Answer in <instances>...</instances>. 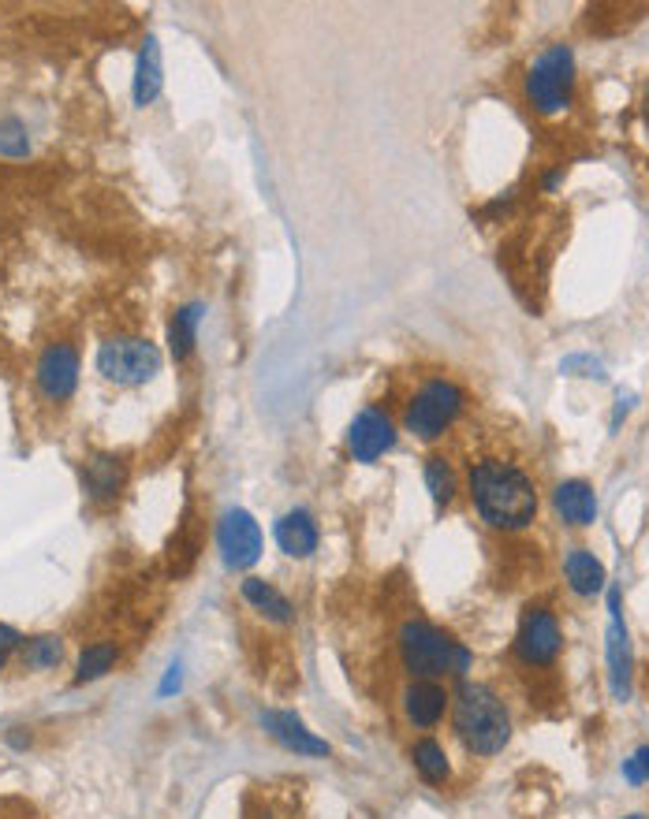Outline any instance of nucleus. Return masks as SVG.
<instances>
[{
	"label": "nucleus",
	"mask_w": 649,
	"mask_h": 819,
	"mask_svg": "<svg viewBox=\"0 0 649 819\" xmlns=\"http://www.w3.org/2000/svg\"><path fill=\"white\" fill-rule=\"evenodd\" d=\"M467 491L477 518L493 530L519 533L538 518V485L519 462L485 454L467 466Z\"/></svg>",
	"instance_id": "f257e3e1"
},
{
	"label": "nucleus",
	"mask_w": 649,
	"mask_h": 819,
	"mask_svg": "<svg viewBox=\"0 0 649 819\" xmlns=\"http://www.w3.org/2000/svg\"><path fill=\"white\" fill-rule=\"evenodd\" d=\"M452 731L467 752L474 757H497L511 741V715L504 700L482 681H459L452 693Z\"/></svg>",
	"instance_id": "f03ea898"
},
{
	"label": "nucleus",
	"mask_w": 649,
	"mask_h": 819,
	"mask_svg": "<svg viewBox=\"0 0 649 819\" xmlns=\"http://www.w3.org/2000/svg\"><path fill=\"white\" fill-rule=\"evenodd\" d=\"M396 649H400V663L411 678L440 681L463 678L471 670V649L426 618H408L396 633Z\"/></svg>",
	"instance_id": "7ed1b4c3"
},
{
	"label": "nucleus",
	"mask_w": 649,
	"mask_h": 819,
	"mask_svg": "<svg viewBox=\"0 0 649 819\" xmlns=\"http://www.w3.org/2000/svg\"><path fill=\"white\" fill-rule=\"evenodd\" d=\"M467 406V391L456 384V380H426L403 406V429H408L414 440L433 443L440 440L452 425L459 422Z\"/></svg>",
	"instance_id": "20e7f679"
},
{
	"label": "nucleus",
	"mask_w": 649,
	"mask_h": 819,
	"mask_svg": "<svg viewBox=\"0 0 649 819\" xmlns=\"http://www.w3.org/2000/svg\"><path fill=\"white\" fill-rule=\"evenodd\" d=\"M527 102L541 116H560L575 102V52L567 45H548L527 71Z\"/></svg>",
	"instance_id": "39448f33"
},
{
	"label": "nucleus",
	"mask_w": 649,
	"mask_h": 819,
	"mask_svg": "<svg viewBox=\"0 0 649 819\" xmlns=\"http://www.w3.org/2000/svg\"><path fill=\"white\" fill-rule=\"evenodd\" d=\"M97 372L116 388H142L161 372V351L142 335H113L97 347Z\"/></svg>",
	"instance_id": "423d86ee"
},
{
	"label": "nucleus",
	"mask_w": 649,
	"mask_h": 819,
	"mask_svg": "<svg viewBox=\"0 0 649 819\" xmlns=\"http://www.w3.org/2000/svg\"><path fill=\"white\" fill-rule=\"evenodd\" d=\"M511 649H516V660L522 667H553L556 655L564 649V633L556 615L548 607H527Z\"/></svg>",
	"instance_id": "0eeeda50"
},
{
	"label": "nucleus",
	"mask_w": 649,
	"mask_h": 819,
	"mask_svg": "<svg viewBox=\"0 0 649 819\" xmlns=\"http://www.w3.org/2000/svg\"><path fill=\"white\" fill-rule=\"evenodd\" d=\"M261 525L243 507H228L216 522V551L228 570H250L261 559Z\"/></svg>",
	"instance_id": "6e6552de"
},
{
	"label": "nucleus",
	"mask_w": 649,
	"mask_h": 819,
	"mask_svg": "<svg viewBox=\"0 0 649 819\" xmlns=\"http://www.w3.org/2000/svg\"><path fill=\"white\" fill-rule=\"evenodd\" d=\"M392 448H396V422L389 417V410L377 403L358 410L347 429L351 459L363 462V466H374V462L381 459V454H389Z\"/></svg>",
	"instance_id": "1a4fd4ad"
},
{
	"label": "nucleus",
	"mask_w": 649,
	"mask_h": 819,
	"mask_svg": "<svg viewBox=\"0 0 649 819\" xmlns=\"http://www.w3.org/2000/svg\"><path fill=\"white\" fill-rule=\"evenodd\" d=\"M34 380H38V391L49 403H68L79 388V351L75 343L60 340L49 343L42 351L38 366H34Z\"/></svg>",
	"instance_id": "9d476101"
},
{
	"label": "nucleus",
	"mask_w": 649,
	"mask_h": 819,
	"mask_svg": "<svg viewBox=\"0 0 649 819\" xmlns=\"http://www.w3.org/2000/svg\"><path fill=\"white\" fill-rule=\"evenodd\" d=\"M605 652H609V686H612V697L624 704V700L630 697V667H635V655H630V637H627V626H624V612H620V589H609Z\"/></svg>",
	"instance_id": "9b49d317"
},
{
	"label": "nucleus",
	"mask_w": 649,
	"mask_h": 819,
	"mask_svg": "<svg viewBox=\"0 0 649 819\" xmlns=\"http://www.w3.org/2000/svg\"><path fill=\"white\" fill-rule=\"evenodd\" d=\"M448 704H452L448 689L440 686V681H426V678H411L400 693L403 719H408L414 731H433V726L445 719Z\"/></svg>",
	"instance_id": "f8f14e48"
},
{
	"label": "nucleus",
	"mask_w": 649,
	"mask_h": 819,
	"mask_svg": "<svg viewBox=\"0 0 649 819\" xmlns=\"http://www.w3.org/2000/svg\"><path fill=\"white\" fill-rule=\"evenodd\" d=\"M261 726H266V734L273 737L276 745H284V749L295 752V757H329V752H332L329 741L314 734L295 712H276V708H266V712H261Z\"/></svg>",
	"instance_id": "ddd939ff"
},
{
	"label": "nucleus",
	"mask_w": 649,
	"mask_h": 819,
	"mask_svg": "<svg viewBox=\"0 0 649 819\" xmlns=\"http://www.w3.org/2000/svg\"><path fill=\"white\" fill-rule=\"evenodd\" d=\"M128 488V462L116 454H90L83 462V491L90 503L108 507Z\"/></svg>",
	"instance_id": "4468645a"
},
{
	"label": "nucleus",
	"mask_w": 649,
	"mask_h": 819,
	"mask_svg": "<svg viewBox=\"0 0 649 819\" xmlns=\"http://www.w3.org/2000/svg\"><path fill=\"white\" fill-rule=\"evenodd\" d=\"M273 536H276V544H281V551L287 555V559H310V555L318 551V544H321L318 522H314V514L303 511V507H295V511L276 518Z\"/></svg>",
	"instance_id": "2eb2a0df"
},
{
	"label": "nucleus",
	"mask_w": 649,
	"mask_h": 819,
	"mask_svg": "<svg viewBox=\"0 0 649 819\" xmlns=\"http://www.w3.org/2000/svg\"><path fill=\"white\" fill-rule=\"evenodd\" d=\"M553 507L575 530H586V525L598 522V491H593L590 480H564V485H556Z\"/></svg>",
	"instance_id": "dca6fc26"
},
{
	"label": "nucleus",
	"mask_w": 649,
	"mask_h": 819,
	"mask_svg": "<svg viewBox=\"0 0 649 819\" xmlns=\"http://www.w3.org/2000/svg\"><path fill=\"white\" fill-rule=\"evenodd\" d=\"M165 90V63H161V45L153 34L142 38L139 49V63H134V82H131V97L139 108H146L157 102V94Z\"/></svg>",
	"instance_id": "f3484780"
},
{
	"label": "nucleus",
	"mask_w": 649,
	"mask_h": 819,
	"mask_svg": "<svg viewBox=\"0 0 649 819\" xmlns=\"http://www.w3.org/2000/svg\"><path fill=\"white\" fill-rule=\"evenodd\" d=\"M239 593L250 604V612H258L261 618H266V622H276V626L295 622L292 600H287L281 589L273 585V581H266V578H243Z\"/></svg>",
	"instance_id": "a211bd4d"
},
{
	"label": "nucleus",
	"mask_w": 649,
	"mask_h": 819,
	"mask_svg": "<svg viewBox=\"0 0 649 819\" xmlns=\"http://www.w3.org/2000/svg\"><path fill=\"white\" fill-rule=\"evenodd\" d=\"M564 573H567V585H571V593L579 596H593L605 589V567H601V559L593 551L586 548H575L571 555L564 559Z\"/></svg>",
	"instance_id": "6ab92c4d"
},
{
	"label": "nucleus",
	"mask_w": 649,
	"mask_h": 819,
	"mask_svg": "<svg viewBox=\"0 0 649 819\" xmlns=\"http://www.w3.org/2000/svg\"><path fill=\"white\" fill-rule=\"evenodd\" d=\"M20 667L31 670V675H42V670H57L60 660H64V637L60 633H38V637H23L20 649Z\"/></svg>",
	"instance_id": "aec40b11"
},
{
	"label": "nucleus",
	"mask_w": 649,
	"mask_h": 819,
	"mask_svg": "<svg viewBox=\"0 0 649 819\" xmlns=\"http://www.w3.org/2000/svg\"><path fill=\"white\" fill-rule=\"evenodd\" d=\"M198 324H202V302L179 306L173 313V321H168V351H173V358L179 361V366L194 354Z\"/></svg>",
	"instance_id": "412c9836"
},
{
	"label": "nucleus",
	"mask_w": 649,
	"mask_h": 819,
	"mask_svg": "<svg viewBox=\"0 0 649 819\" xmlns=\"http://www.w3.org/2000/svg\"><path fill=\"white\" fill-rule=\"evenodd\" d=\"M411 763L429 786H445V782L452 779V763H448V752L437 737H418V741L411 745Z\"/></svg>",
	"instance_id": "4be33fe9"
},
{
	"label": "nucleus",
	"mask_w": 649,
	"mask_h": 819,
	"mask_svg": "<svg viewBox=\"0 0 649 819\" xmlns=\"http://www.w3.org/2000/svg\"><path fill=\"white\" fill-rule=\"evenodd\" d=\"M116 660H120V649H116L113 641L86 644V649L79 652V663H75V686H86V681L105 678L108 670L116 667Z\"/></svg>",
	"instance_id": "5701e85b"
},
{
	"label": "nucleus",
	"mask_w": 649,
	"mask_h": 819,
	"mask_svg": "<svg viewBox=\"0 0 649 819\" xmlns=\"http://www.w3.org/2000/svg\"><path fill=\"white\" fill-rule=\"evenodd\" d=\"M426 488H429V499H433V507H437V511L452 507V499L459 491L452 462L440 459V454H429V459H426Z\"/></svg>",
	"instance_id": "b1692460"
},
{
	"label": "nucleus",
	"mask_w": 649,
	"mask_h": 819,
	"mask_svg": "<svg viewBox=\"0 0 649 819\" xmlns=\"http://www.w3.org/2000/svg\"><path fill=\"white\" fill-rule=\"evenodd\" d=\"M0 153L4 157H26L31 153V139H26V127L15 116H4L0 120Z\"/></svg>",
	"instance_id": "393cba45"
},
{
	"label": "nucleus",
	"mask_w": 649,
	"mask_h": 819,
	"mask_svg": "<svg viewBox=\"0 0 649 819\" xmlns=\"http://www.w3.org/2000/svg\"><path fill=\"white\" fill-rule=\"evenodd\" d=\"M20 649H23V633L15 630V626L0 622V670H4L15 655H20Z\"/></svg>",
	"instance_id": "a878e982"
},
{
	"label": "nucleus",
	"mask_w": 649,
	"mask_h": 819,
	"mask_svg": "<svg viewBox=\"0 0 649 819\" xmlns=\"http://www.w3.org/2000/svg\"><path fill=\"white\" fill-rule=\"evenodd\" d=\"M560 369L564 372H575V377H605V369H601V361L598 358H590V354H571V358H564L560 361Z\"/></svg>",
	"instance_id": "bb28decb"
},
{
	"label": "nucleus",
	"mask_w": 649,
	"mask_h": 819,
	"mask_svg": "<svg viewBox=\"0 0 649 819\" xmlns=\"http://www.w3.org/2000/svg\"><path fill=\"white\" fill-rule=\"evenodd\" d=\"M624 779L635 782V786H642V782H649V745H642V749H638L635 757L624 760Z\"/></svg>",
	"instance_id": "cd10ccee"
},
{
	"label": "nucleus",
	"mask_w": 649,
	"mask_h": 819,
	"mask_svg": "<svg viewBox=\"0 0 649 819\" xmlns=\"http://www.w3.org/2000/svg\"><path fill=\"white\" fill-rule=\"evenodd\" d=\"M8 745H12V749H26V745H31V731H26V726H12Z\"/></svg>",
	"instance_id": "c85d7f7f"
},
{
	"label": "nucleus",
	"mask_w": 649,
	"mask_h": 819,
	"mask_svg": "<svg viewBox=\"0 0 649 819\" xmlns=\"http://www.w3.org/2000/svg\"><path fill=\"white\" fill-rule=\"evenodd\" d=\"M173 689H179V663L168 667V678H165V686H161V693H173Z\"/></svg>",
	"instance_id": "c756f323"
},
{
	"label": "nucleus",
	"mask_w": 649,
	"mask_h": 819,
	"mask_svg": "<svg viewBox=\"0 0 649 819\" xmlns=\"http://www.w3.org/2000/svg\"><path fill=\"white\" fill-rule=\"evenodd\" d=\"M642 105H646V120H649V86H646V102Z\"/></svg>",
	"instance_id": "7c9ffc66"
},
{
	"label": "nucleus",
	"mask_w": 649,
	"mask_h": 819,
	"mask_svg": "<svg viewBox=\"0 0 649 819\" xmlns=\"http://www.w3.org/2000/svg\"><path fill=\"white\" fill-rule=\"evenodd\" d=\"M627 819H642V816H627Z\"/></svg>",
	"instance_id": "2f4dec72"
}]
</instances>
